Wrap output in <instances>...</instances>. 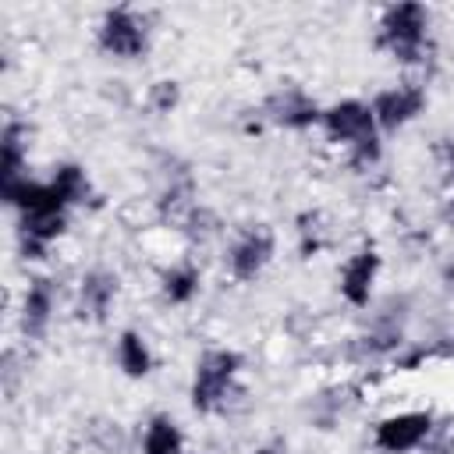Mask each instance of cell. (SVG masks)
Instances as JSON below:
<instances>
[{
  "instance_id": "obj_1",
  "label": "cell",
  "mask_w": 454,
  "mask_h": 454,
  "mask_svg": "<svg viewBox=\"0 0 454 454\" xmlns=\"http://www.w3.org/2000/svg\"><path fill=\"white\" fill-rule=\"evenodd\" d=\"M0 199L4 206L14 213V241H18V255L32 266L46 262L53 245L64 241V234L71 231V209L60 202V195L50 188L46 177H21L11 184H0Z\"/></svg>"
},
{
  "instance_id": "obj_2",
  "label": "cell",
  "mask_w": 454,
  "mask_h": 454,
  "mask_svg": "<svg viewBox=\"0 0 454 454\" xmlns=\"http://www.w3.org/2000/svg\"><path fill=\"white\" fill-rule=\"evenodd\" d=\"M188 404L202 419H227L248 404L245 355L231 344H209L192 362Z\"/></svg>"
},
{
  "instance_id": "obj_3",
  "label": "cell",
  "mask_w": 454,
  "mask_h": 454,
  "mask_svg": "<svg viewBox=\"0 0 454 454\" xmlns=\"http://www.w3.org/2000/svg\"><path fill=\"white\" fill-rule=\"evenodd\" d=\"M372 50L397 67H426L436 53L433 11L426 4H387L372 25Z\"/></svg>"
},
{
  "instance_id": "obj_4",
  "label": "cell",
  "mask_w": 454,
  "mask_h": 454,
  "mask_svg": "<svg viewBox=\"0 0 454 454\" xmlns=\"http://www.w3.org/2000/svg\"><path fill=\"white\" fill-rule=\"evenodd\" d=\"M319 131L330 145L344 153V160L365 174L383 163V131L372 117L369 99L362 96H340L333 103H323V121Z\"/></svg>"
},
{
  "instance_id": "obj_5",
  "label": "cell",
  "mask_w": 454,
  "mask_h": 454,
  "mask_svg": "<svg viewBox=\"0 0 454 454\" xmlns=\"http://www.w3.org/2000/svg\"><path fill=\"white\" fill-rule=\"evenodd\" d=\"M248 114L245 131L259 135V131H287V135H309L319 131L323 121V103L298 82H277Z\"/></svg>"
},
{
  "instance_id": "obj_6",
  "label": "cell",
  "mask_w": 454,
  "mask_h": 454,
  "mask_svg": "<svg viewBox=\"0 0 454 454\" xmlns=\"http://www.w3.org/2000/svg\"><path fill=\"white\" fill-rule=\"evenodd\" d=\"M156 35V21L149 11L131 4H114L96 18L92 43L96 50L114 64H138L149 57Z\"/></svg>"
},
{
  "instance_id": "obj_7",
  "label": "cell",
  "mask_w": 454,
  "mask_h": 454,
  "mask_svg": "<svg viewBox=\"0 0 454 454\" xmlns=\"http://www.w3.org/2000/svg\"><path fill=\"white\" fill-rule=\"evenodd\" d=\"M408 319H411V309H408V298L404 294H390L383 301H376L365 316V326L362 333L355 337L362 358H372V362H394L411 340H408Z\"/></svg>"
},
{
  "instance_id": "obj_8",
  "label": "cell",
  "mask_w": 454,
  "mask_h": 454,
  "mask_svg": "<svg viewBox=\"0 0 454 454\" xmlns=\"http://www.w3.org/2000/svg\"><path fill=\"white\" fill-rule=\"evenodd\" d=\"M277 231L270 223H245L223 241V273L234 284H255L277 259Z\"/></svg>"
},
{
  "instance_id": "obj_9",
  "label": "cell",
  "mask_w": 454,
  "mask_h": 454,
  "mask_svg": "<svg viewBox=\"0 0 454 454\" xmlns=\"http://www.w3.org/2000/svg\"><path fill=\"white\" fill-rule=\"evenodd\" d=\"M440 429L436 411L429 408H397L372 422L369 443L376 454H422L433 433Z\"/></svg>"
},
{
  "instance_id": "obj_10",
  "label": "cell",
  "mask_w": 454,
  "mask_h": 454,
  "mask_svg": "<svg viewBox=\"0 0 454 454\" xmlns=\"http://www.w3.org/2000/svg\"><path fill=\"white\" fill-rule=\"evenodd\" d=\"M156 195H153V213L167 231H177L181 220L199 206V177L195 170L181 160L163 153L156 167Z\"/></svg>"
},
{
  "instance_id": "obj_11",
  "label": "cell",
  "mask_w": 454,
  "mask_h": 454,
  "mask_svg": "<svg viewBox=\"0 0 454 454\" xmlns=\"http://www.w3.org/2000/svg\"><path fill=\"white\" fill-rule=\"evenodd\" d=\"M369 106H372V117H376L383 138H387V135H397V131L411 128L426 114L429 89H426L422 78H401V82H390V85L376 89L369 96Z\"/></svg>"
},
{
  "instance_id": "obj_12",
  "label": "cell",
  "mask_w": 454,
  "mask_h": 454,
  "mask_svg": "<svg viewBox=\"0 0 454 454\" xmlns=\"http://www.w3.org/2000/svg\"><path fill=\"white\" fill-rule=\"evenodd\" d=\"M57 309H60V280L50 273H32L25 280V287L18 294V309H14L18 333L28 344L46 340L57 323Z\"/></svg>"
},
{
  "instance_id": "obj_13",
  "label": "cell",
  "mask_w": 454,
  "mask_h": 454,
  "mask_svg": "<svg viewBox=\"0 0 454 454\" xmlns=\"http://www.w3.org/2000/svg\"><path fill=\"white\" fill-rule=\"evenodd\" d=\"M383 277V255L372 241L351 248L340 266H337V298L355 309V312H369L376 305V284Z\"/></svg>"
},
{
  "instance_id": "obj_14",
  "label": "cell",
  "mask_w": 454,
  "mask_h": 454,
  "mask_svg": "<svg viewBox=\"0 0 454 454\" xmlns=\"http://www.w3.org/2000/svg\"><path fill=\"white\" fill-rule=\"evenodd\" d=\"M117 298H121V273L110 266H89L74 280V298H71L74 319L85 326H103L114 316Z\"/></svg>"
},
{
  "instance_id": "obj_15",
  "label": "cell",
  "mask_w": 454,
  "mask_h": 454,
  "mask_svg": "<svg viewBox=\"0 0 454 454\" xmlns=\"http://www.w3.org/2000/svg\"><path fill=\"white\" fill-rule=\"evenodd\" d=\"M202 287H206V273L202 262L192 255L170 259L156 273V294L167 309H192L202 298Z\"/></svg>"
},
{
  "instance_id": "obj_16",
  "label": "cell",
  "mask_w": 454,
  "mask_h": 454,
  "mask_svg": "<svg viewBox=\"0 0 454 454\" xmlns=\"http://www.w3.org/2000/svg\"><path fill=\"white\" fill-rule=\"evenodd\" d=\"M46 181H50V188L60 195V202H64L71 213H85V209H99V206H103V192L96 188L89 167L78 163V160H60V163H53L50 174H46Z\"/></svg>"
},
{
  "instance_id": "obj_17",
  "label": "cell",
  "mask_w": 454,
  "mask_h": 454,
  "mask_svg": "<svg viewBox=\"0 0 454 454\" xmlns=\"http://www.w3.org/2000/svg\"><path fill=\"white\" fill-rule=\"evenodd\" d=\"M28 174H32V124L11 114L0 128V184L21 181Z\"/></svg>"
},
{
  "instance_id": "obj_18",
  "label": "cell",
  "mask_w": 454,
  "mask_h": 454,
  "mask_svg": "<svg viewBox=\"0 0 454 454\" xmlns=\"http://www.w3.org/2000/svg\"><path fill=\"white\" fill-rule=\"evenodd\" d=\"M114 365L124 380H149L156 372V348L145 330L124 326L114 337Z\"/></svg>"
},
{
  "instance_id": "obj_19",
  "label": "cell",
  "mask_w": 454,
  "mask_h": 454,
  "mask_svg": "<svg viewBox=\"0 0 454 454\" xmlns=\"http://www.w3.org/2000/svg\"><path fill=\"white\" fill-rule=\"evenodd\" d=\"M138 454H188V436L170 411H153L138 429Z\"/></svg>"
},
{
  "instance_id": "obj_20",
  "label": "cell",
  "mask_w": 454,
  "mask_h": 454,
  "mask_svg": "<svg viewBox=\"0 0 454 454\" xmlns=\"http://www.w3.org/2000/svg\"><path fill=\"white\" fill-rule=\"evenodd\" d=\"M291 238H294L298 259H316V255H323V252L330 248V241H333L326 213L316 209V206L294 213V220H291Z\"/></svg>"
},
{
  "instance_id": "obj_21",
  "label": "cell",
  "mask_w": 454,
  "mask_h": 454,
  "mask_svg": "<svg viewBox=\"0 0 454 454\" xmlns=\"http://www.w3.org/2000/svg\"><path fill=\"white\" fill-rule=\"evenodd\" d=\"M174 234H181L192 248H202L206 241H213V238H220V234H223V223H220V216H216L206 202H199V206L181 220V227H177Z\"/></svg>"
},
{
  "instance_id": "obj_22",
  "label": "cell",
  "mask_w": 454,
  "mask_h": 454,
  "mask_svg": "<svg viewBox=\"0 0 454 454\" xmlns=\"http://www.w3.org/2000/svg\"><path fill=\"white\" fill-rule=\"evenodd\" d=\"M184 99V89L177 78H156L145 85V106L156 114V117H170Z\"/></svg>"
},
{
  "instance_id": "obj_23",
  "label": "cell",
  "mask_w": 454,
  "mask_h": 454,
  "mask_svg": "<svg viewBox=\"0 0 454 454\" xmlns=\"http://www.w3.org/2000/svg\"><path fill=\"white\" fill-rule=\"evenodd\" d=\"M351 397H348V387H326L312 397V419L319 422V429H330L344 411H348Z\"/></svg>"
},
{
  "instance_id": "obj_24",
  "label": "cell",
  "mask_w": 454,
  "mask_h": 454,
  "mask_svg": "<svg viewBox=\"0 0 454 454\" xmlns=\"http://www.w3.org/2000/svg\"><path fill=\"white\" fill-rule=\"evenodd\" d=\"M443 167H447V184H450V206H454V142L443 153Z\"/></svg>"
},
{
  "instance_id": "obj_25",
  "label": "cell",
  "mask_w": 454,
  "mask_h": 454,
  "mask_svg": "<svg viewBox=\"0 0 454 454\" xmlns=\"http://www.w3.org/2000/svg\"><path fill=\"white\" fill-rule=\"evenodd\" d=\"M440 284H443V291L454 294V259H447V262L440 266Z\"/></svg>"
},
{
  "instance_id": "obj_26",
  "label": "cell",
  "mask_w": 454,
  "mask_h": 454,
  "mask_svg": "<svg viewBox=\"0 0 454 454\" xmlns=\"http://www.w3.org/2000/svg\"><path fill=\"white\" fill-rule=\"evenodd\" d=\"M248 454H287V447L284 443H255Z\"/></svg>"
},
{
  "instance_id": "obj_27",
  "label": "cell",
  "mask_w": 454,
  "mask_h": 454,
  "mask_svg": "<svg viewBox=\"0 0 454 454\" xmlns=\"http://www.w3.org/2000/svg\"><path fill=\"white\" fill-rule=\"evenodd\" d=\"M188 454H209V450H188Z\"/></svg>"
}]
</instances>
